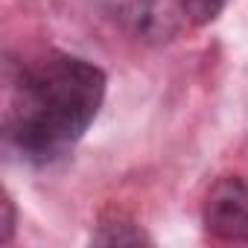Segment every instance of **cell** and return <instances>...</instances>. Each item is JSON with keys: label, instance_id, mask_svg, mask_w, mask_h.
I'll list each match as a JSON object with an SVG mask.
<instances>
[{"label": "cell", "instance_id": "cell-1", "mask_svg": "<svg viewBox=\"0 0 248 248\" xmlns=\"http://www.w3.org/2000/svg\"><path fill=\"white\" fill-rule=\"evenodd\" d=\"M105 73L76 56H47L18 67L6 85L3 138L30 164L64 158L96 120Z\"/></svg>", "mask_w": 248, "mask_h": 248}, {"label": "cell", "instance_id": "cell-2", "mask_svg": "<svg viewBox=\"0 0 248 248\" xmlns=\"http://www.w3.org/2000/svg\"><path fill=\"white\" fill-rule=\"evenodd\" d=\"M204 228L222 242H248V178H219L202 210Z\"/></svg>", "mask_w": 248, "mask_h": 248}, {"label": "cell", "instance_id": "cell-3", "mask_svg": "<svg viewBox=\"0 0 248 248\" xmlns=\"http://www.w3.org/2000/svg\"><path fill=\"white\" fill-rule=\"evenodd\" d=\"M225 3H228V0H178V6H181V12L187 15V21H193V24H199V27L216 21L219 12L225 9Z\"/></svg>", "mask_w": 248, "mask_h": 248}, {"label": "cell", "instance_id": "cell-4", "mask_svg": "<svg viewBox=\"0 0 248 248\" xmlns=\"http://www.w3.org/2000/svg\"><path fill=\"white\" fill-rule=\"evenodd\" d=\"M3 204H6V219H3V239L9 242V239H12V228H15V213H12V199H6Z\"/></svg>", "mask_w": 248, "mask_h": 248}]
</instances>
